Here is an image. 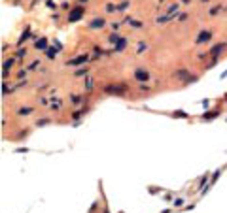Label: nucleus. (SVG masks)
Instances as JSON below:
<instances>
[{"label": "nucleus", "mask_w": 227, "mask_h": 213, "mask_svg": "<svg viewBox=\"0 0 227 213\" xmlns=\"http://www.w3.org/2000/svg\"><path fill=\"white\" fill-rule=\"evenodd\" d=\"M135 77L138 81H148L149 79V74L146 70H142V68H138V70H135Z\"/></svg>", "instance_id": "1"}, {"label": "nucleus", "mask_w": 227, "mask_h": 213, "mask_svg": "<svg viewBox=\"0 0 227 213\" xmlns=\"http://www.w3.org/2000/svg\"><path fill=\"white\" fill-rule=\"evenodd\" d=\"M225 49V44H220V45H214V49H212V55H218L221 53V51Z\"/></svg>", "instance_id": "3"}, {"label": "nucleus", "mask_w": 227, "mask_h": 213, "mask_svg": "<svg viewBox=\"0 0 227 213\" xmlns=\"http://www.w3.org/2000/svg\"><path fill=\"white\" fill-rule=\"evenodd\" d=\"M80 15H81V9H74V12H72V15H70V19L76 21V19H80Z\"/></svg>", "instance_id": "4"}, {"label": "nucleus", "mask_w": 227, "mask_h": 213, "mask_svg": "<svg viewBox=\"0 0 227 213\" xmlns=\"http://www.w3.org/2000/svg\"><path fill=\"white\" fill-rule=\"evenodd\" d=\"M85 60H87V57H80V59H76V60H70L68 64L70 66H78V64H83Z\"/></svg>", "instance_id": "2"}]
</instances>
